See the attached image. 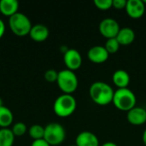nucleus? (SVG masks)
I'll list each match as a JSON object with an SVG mask.
<instances>
[{
  "mask_svg": "<svg viewBox=\"0 0 146 146\" xmlns=\"http://www.w3.org/2000/svg\"><path fill=\"white\" fill-rule=\"evenodd\" d=\"M13 113L9 108L5 106L0 107V127L2 128H8L13 122Z\"/></svg>",
  "mask_w": 146,
  "mask_h": 146,
  "instance_id": "17",
  "label": "nucleus"
},
{
  "mask_svg": "<svg viewBox=\"0 0 146 146\" xmlns=\"http://www.w3.org/2000/svg\"><path fill=\"white\" fill-rule=\"evenodd\" d=\"M112 81L118 89L127 88L130 83V75L126 70L118 69L113 74Z\"/></svg>",
  "mask_w": 146,
  "mask_h": 146,
  "instance_id": "14",
  "label": "nucleus"
},
{
  "mask_svg": "<svg viewBox=\"0 0 146 146\" xmlns=\"http://www.w3.org/2000/svg\"><path fill=\"white\" fill-rule=\"evenodd\" d=\"M112 103L117 110L128 112L136 106L137 98L134 92L128 88L117 89L115 91Z\"/></svg>",
  "mask_w": 146,
  "mask_h": 146,
  "instance_id": "2",
  "label": "nucleus"
},
{
  "mask_svg": "<svg viewBox=\"0 0 146 146\" xmlns=\"http://www.w3.org/2000/svg\"><path fill=\"white\" fill-rule=\"evenodd\" d=\"M15 141V135L11 129H0V146H13Z\"/></svg>",
  "mask_w": 146,
  "mask_h": 146,
  "instance_id": "18",
  "label": "nucleus"
},
{
  "mask_svg": "<svg viewBox=\"0 0 146 146\" xmlns=\"http://www.w3.org/2000/svg\"><path fill=\"white\" fill-rule=\"evenodd\" d=\"M28 133H29V136H30L33 140H38V139H44V127H43L42 126H40V125H38V124L33 125V126L29 128Z\"/></svg>",
  "mask_w": 146,
  "mask_h": 146,
  "instance_id": "19",
  "label": "nucleus"
},
{
  "mask_svg": "<svg viewBox=\"0 0 146 146\" xmlns=\"http://www.w3.org/2000/svg\"><path fill=\"white\" fill-rule=\"evenodd\" d=\"M98 29L102 36L109 39L117 36L121 27L116 20L113 18H104L100 21Z\"/></svg>",
  "mask_w": 146,
  "mask_h": 146,
  "instance_id": "7",
  "label": "nucleus"
},
{
  "mask_svg": "<svg viewBox=\"0 0 146 146\" xmlns=\"http://www.w3.org/2000/svg\"><path fill=\"white\" fill-rule=\"evenodd\" d=\"M65 137L66 132L64 127L57 122L49 123L44 127V139L50 146L61 145L64 141Z\"/></svg>",
  "mask_w": 146,
  "mask_h": 146,
  "instance_id": "6",
  "label": "nucleus"
},
{
  "mask_svg": "<svg viewBox=\"0 0 146 146\" xmlns=\"http://www.w3.org/2000/svg\"><path fill=\"white\" fill-rule=\"evenodd\" d=\"M4 32H5V24L3 21V20L0 19V38L4 34Z\"/></svg>",
  "mask_w": 146,
  "mask_h": 146,
  "instance_id": "26",
  "label": "nucleus"
},
{
  "mask_svg": "<svg viewBox=\"0 0 146 146\" xmlns=\"http://www.w3.org/2000/svg\"><path fill=\"white\" fill-rule=\"evenodd\" d=\"M145 8V4L142 0H128L125 9L131 18L139 19L144 15Z\"/></svg>",
  "mask_w": 146,
  "mask_h": 146,
  "instance_id": "10",
  "label": "nucleus"
},
{
  "mask_svg": "<svg viewBox=\"0 0 146 146\" xmlns=\"http://www.w3.org/2000/svg\"><path fill=\"white\" fill-rule=\"evenodd\" d=\"M101 146H118L114 142H106L104 144H103Z\"/></svg>",
  "mask_w": 146,
  "mask_h": 146,
  "instance_id": "27",
  "label": "nucleus"
},
{
  "mask_svg": "<svg viewBox=\"0 0 146 146\" xmlns=\"http://www.w3.org/2000/svg\"><path fill=\"white\" fill-rule=\"evenodd\" d=\"M19 3L17 0H1L0 12L6 16H12L18 12Z\"/></svg>",
  "mask_w": 146,
  "mask_h": 146,
  "instance_id": "16",
  "label": "nucleus"
},
{
  "mask_svg": "<svg viewBox=\"0 0 146 146\" xmlns=\"http://www.w3.org/2000/svg\"><path fill=\"white\" fill-rule=\"evenodd\" d=\"M113 0H95V6L100 10H108L112 8Z\"/></svg>",
  "mask_w": 146,
  "mask_h": 146,
  "instance_id": "22",
  "label": "nucleus"
},
{
  "mask_svg": "<svg viewBox=\"0 0 146 146\" xmlns=\"http://www.w3.org/2000/svg\"><path fill=\"white\" fill-rule=\"evenodd\" d=\"M69 146H77L76 145H69Z\"/></svg>",
  "mask_w": 146,
  "mask_h": 146,
  "instance_id": "30",
  "label": "nucleus"
},
{
  "mask_svg": "<svg viewBox=\"0 0 146 146\" xmlns=\"http://www.w3.org/2000/svg\"><path fill=\"white\" fill-rule=\"evenodd\" d=\"M11 130H12V132H13L15 136L20 137V136H22V135H24L26 133V132H27V126L23 122H16L13 126Z\"/></svg>",
  "mask_w": 146,
  "mask_h": 146,
  "instance_id": "21",
  "label": "nucleus"
},
{
  "mask_svg": "<svg viewBox=\"0 0 146 146\" xmlns=\"http://www.w3.org/2000/svg\"><path fill=\"white\" fill-rule=\"evenodd\" d=\"M142 140H143V143H144V145L146 146V129L145 130V131H144V133H143Z\"/></svg>",
  "mask_w": 146,
  "mask_h": 146,
  "instance_id": "28",
  "label": "nucleus"
},
{
  "mask_svg": "<svg viewBox=\"0 0 146 146\" xmlns=\"http://www.w3.org/2000/svg\"><path fill=\"white\" fill-rule=\"evenodd\" d=\"M115 91L107 83L104 81H95L89 88L91 99L98 105L105 106L112 103Z\"/></svg>",
  "mask_w": 146,
  "mask_h": 146,
  "instance_id": "1",
  "label": "nucleus"
},
{
  "mask_svg": "<svg viewBox=\"0 0 146 146\" xmlns=\"http://www.w3.org/2000/svg\"><path fill=\"white\" fill-rule=\"evenodd\" d=\"M127 0H113L112 7L115 9H124L127 6Z\"/></svg>",
  "mask_w": 146,
  "mask_h": 146,
  "instance_id": "24",
  "label": "nucleus"
},
{
  "mask_svg": "<svg viewBox=\"0 0 146 146\" xmlns=\"http://www.w3.org/2000/svg\"><path fill=\"white\" fill-rule=\"evenodd\" d=\"M2 106H3V100H2V98H0V107H2Z\"/></svg>",
  "mask_w": 146,
  "mask_h": 146,
  "instance_id": "29",
  "label": "nucleus"
},
{
  "mask_svg": "<svg viewBox=\"0 0 146 146\" xmlns=\"http://www.w3.org/2000/svg\"><path fill=\"white\" fill-rule=\"evenodd\" d=\"M77 103L74 96L70 94H62L54 102L53 110L59 117H68L76 110Z\"/></svg>",
  "mask_w": 146,
  "mask_h": 146,
  "instance_id": "3",
  "label": "nucleus"
},
{
  "mask_svg": "<svg viewBox=\"0 0 146 146\" xmlns=\"http://www.w3.org/2000/svg\"><path fill=\"white\" fill-rule=\"evenodd\" d=\"M110 54L103 45H95L89 49L87 57L90 62L96 64H102L107 62Z\"/></svg>",
  "mask_w": 146,
  "mask_h": 146,
  "instance_id": "9",
  "label": "nucleus"
},
{
  "mask_svg": "<svg viewBox=\"0 0 146 146\" xmlns=\"http://www.w3.org/2000/svg\"><path fill=\"white\" fill-rule=\"evenodd\" d=\"M49 29L46 26L43 24H36L32 27L29 36L32 39L36 42H43L49 37Z\"/></svg>",
  "mask_w": 146,
  "mask_h": 146,
  "instance_id": "13",
  "label": "nucleus"
},
{
  "mask_svg": "<svg viewBox=\"0 0 146 146\" xmlns=\"http://www.w3.org/2000/svg\"><path fill=\"white\" fill-rule=\"evenodd\" d=\"M63 61L67 69L75 71L82 65V56L75 49H68L63 55Z\"/></svg>",
  "mask_w": 146,
  "mask_h": 146,
  "instance_id": "8",
  "label": "nucleus"
},
{
  "mask_svg": "<svg viewBox=\"0 0 146 146\" xmlns=\"http://www.w3.org/2000/svg\"><path fill=\"white\" fill-rule=\"evenodd\" d=\"M127 121L133 126H142L146 122V110L135 106L127 114Z\"/></svg>",
  "mask_w": 146,
  "mask_h": 146,
  "instance_id": "11",
  "label": "nucleus"
},
{
  "mask_svg": "<svg viewBox=\"0 0 146 146\" xmlns=\"http://www.w3.org/2000/svg\"><path fill=\"white\" fill-rule=\"evenodd\" d=\"M9 26L11 31L17 36L23 37L29 34L32 28V23L29 18L23 13L17 12L9 17Z\"/></svg>",
  "mask_w": 146,
  "mask_h": 146,
  "instance_id": "5",
  "label": "nucleus"
},
{
  "mask_svg": "<svg viewBox=\"0 0 146 146\" xmlns=\"http://www.w3.org/2000/svg\"><path fill=\"white\" fill-rule=\"evenodd\" d=\"M57 77H58V72H56L55 69H48L44 73V79L50 83L56 82Z\"/></svg>",
  "mask_w": 146,
  "mask_h": 146,
  "instance_id": "23",
  "label": "nucleus"
},
{
  "mask_svg": "<svg viewBox=\"0 0 146 146\" xmlns=\"http://www.w3.org/2000/svg\"><path fill=\"white\" fill-rule=\"evenodd\" d=\"M120 44L118 43L117 39L115 38H109L107 39L105 44H104V48L106 49V50L108 51V53L110 54H115L116 53L119 49H120Z\"/></svg>",
  "mask_w": 146,
  "mask_h": 146,
  "instance_id": "20",
  "label": "nucleus"
},
{
  "mask_svg": "<svg viewBox=\"0 0 146 146\" xmlns=\"http://www.w3.org/2000/svg\"><path fill=\"white\" fill-rule=\"evenodd\" d=\"M75 145L77 146H99V140L93 133L84 131L77 135Z\"/></svg>",
  "mask_w": 146,
  "mask_h": 146,
  "instance_id": "12",
  "label": "nucleus"
},
{
  "mask_svg": "<svg viewBox=\"0 0 146 146\" xmlns=\"http://www.w3.org/2000/svg\"><path fill=\"white\" fill-rule=\"evenodd\" d=\"M31 146H50L44 139H38V140H33Z\"/></svg>",
  "mask_w": 146,
  "mask_h": 146,
  "instance_id": "25",
  "label": "nucleus"
},
{
  "mask_svg": "<svg viewBox=\"0 0 146 146\" xmlns=\"http://www.w3.org/2000/svg\"><path fill=\"white\" fill-rule=\"evenodd\" d=\"M56 83L63 94L72 95L78 88L79 80L74 71L66 68L58 72Z\"/></svg>",
  "mask_w": 146,
  "mask_h": 146,
  "instance_id": "4",
  "label": "nucleus"
},
{
  "mask_svg": "<svg viewBox=\"0 0 146 146\" xmlns=\"http://www.w3.org/2000/svg\"><path fill=\"white\" fill-rule=\"evenodd\" d=\"M115 38L120 45H129L133 44L135 39V32L130 27H122L120 29Z\"/></svg>",
  "mask_w": 146,
  "mask_h": 146,
  "instance_id": "15",
  "label": "nucleus"
}]
</instances>
